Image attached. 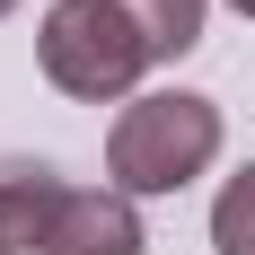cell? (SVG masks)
Returning <instances> with one entry per match:
<instances>
[{
    "label": "cell",
    "mask_w": 255,
    "mask_h": 255,
    "mask_svg": "<svg viewBox=\"0 0 255 255\" xmlns=\"http://www.w3.org/2000/svg\"><path fill=\"white\" fill-rule=\"evenodd\" d=\"M211 158H220V106L194 97V88H150L106 132V167H115V185L132 203L141 194H185Z\"/></svg>",
    "instance_id": "6da1fadb"
},
{
    "label": "cell",
    "mask_w": 255,
    "mask_h": 255,
    "mask_svg": "<svg viewBox=\"0 0 255 255\" xmlns=\"http://www.w3.org/2000/svg\"><path fill=\"white\" fill-rule=\"evenodd\" d=\"M35 62H44V79L62 97L115 106V97H132V79L150 71V44H141V26L115 0H53L44 26H35Z\"/></svg>",
    "instance_id": "7a4b0ae2"
},
{
    "label": "cell",
    "mask_w": 255,
    "mask_h": 255,
    "mask_svg": "<svg viewBox=\"0 0 255 255\" xmlns=\"http://www.w3.org/2000/svg\"><path fill=\"white\" fill-rule=\"evenodd\" d=\"M141 247L150 238H141V211L124 185H71L44 238V255H141Z\"/></svg>",
    "instance_id": "3957f363"
},
{
    "label": "cell",
    "mask_w": 255,
    "mask_h": 255,
    "mask_svg": "<svg viewBox=\"0 0 255 255\" xmlns=\"http://www.w3.org/2000/svg\"><path fill=\"white\" fill-rule=\"evenodd\" d=\"M62 194L71 185L53 176L44 158H0V255H44Z\"/></svg>",
    "instance_id": "277c9868"
},
{
    "label": "cell",
    "mask_w": 255,
    "mask_h": 255,
    "mask_svg": "<svg viewBox=\"0 0 255 255\" xmlns=\"http://www.w3.org/2000/svg\"><path fill=\"white\" fill-rule=\"evenodd\" d=\"M132 26H141V44H150V62H176V53L203 44V9L211 0H115Z\"/></svg>",
    "instance_id": "5b68a950"
},
{
    "label": "cell",
    "mask_w": 255,
    "mask_h": 255,
    "mask_svg": "<svg viewBox=\"0 0 255 255\" xmlns=\"http://www.w3.org/2000/svg\"><path fill=\"white\" fill-rule=\"evenodd\" d=\"M211 247L220 255H255V167H238L211 203Z\"/></svg>",
    "instance_id": "8992f818"
},
{
    "label": "cell",
    "mask_w": 255,
    "mask_h": 255,
    "mask_svg": "<svg viewBox=\"0 0 255 255\" xmlns=\"http://www.w3.org/2000/svg\"><path fill=\"white\" fill-rule=\"evenodd\" d=\"M229 9H238V18H255V0H229Z\"/></svg>",
    "instance_id": "52a82bcc"
},
{
    "label": "cell",
    "mask_w": 255,
    "mask_h": 255,
    "mask_svg": "<svg viewBox=\"0 0 255 255\" xmlns=\"http://www.w3.org/2000/svg\"><path fill=\"white\" fill-rule=\"evenodd\" d=\"M9 9H18V0H0V18H9Z\"/></svg>",
    "instance_id": "ba28073f"
}]
</instances>
